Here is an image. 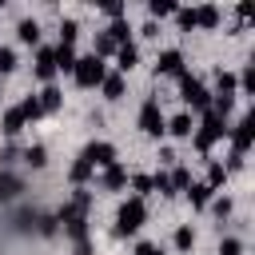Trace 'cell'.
<instances>
[{
  "label": "cell",
  "mask_w": 255,
  "mask_h": 255,
  "mask_svg": "<svg viewBox=\"0 0 255 255\" xmlns=\"http://www.w3.org/2000/svg\"><path fill=\"white\" fill-rule=\"evenodd\" d=\"M88 207H92V195H88L84 187H76L72 203H64V207L56 211V219L64 223V235L72 239L76 255H92V239H88Z\"/></svg>",
  "instance_id": "obj_1"
},
{
  "label": "cell",
  "mask_w": 255,
  "mask_h": 255,
  "mask_svg": "<svg viewBox=\"0 0 255 255\" xmlns=\"http://www.w3.org/2000/svg\"><path fill=\"white\" fill-rule=\"evenodd\" d=\"M227 135V120H219L215 112H203V124L191 131V139H195V151L199 155H207L211 147H215V139H223Z\"/></svg>",
  "instance_id": "obj_2"
},
{
  "label": "cell",
  "mask_w": 255,
  "mask_h": 255,
  "mask_svg": "<svg viewBox=\"0 0 255 255\" xmlns=\"http://www.w3.org/2000/svg\"><path fill=\"white\" fill-rule=\"evenodd\" d=\"M147 223V207H143V199H124L120 203V211H116V235H135L139 227Z\"/></svg>",
  "instance_id": "obj_3"
},
{
  "label": "cell",
  "mask_w": 255,
  "mask_h": 255,
  "mask_svg": "<svg viewBox=\"0 0 255 255\" xmlns=\"http://www.w3.org/2000/svg\"><path fill=\"white\" fill-rule=\"evenodd\" d=\"M108 76V64L100 56H76V68H72V80L80 88H100V80Z\"/></svg>",
  "instance_id": "obj_4"
},
{
  "label": "cell",
  "mask_w": 255,
  "mask_h": 255,
  "mask_svg": "<svg viewBox=\"0 0 255 255\" xmlns=\"http://www.w3.org/2000/svg\"><path fill=\"white\" fill-rule=\"evenodd\" d=\"M179 100H183L191 112H211V92H207L195 76H187V72L179 76Z\"/></svg>",
  "instance_id": "obj_5"
},
{
  "label": "cell",
  "mask_w": 255,
  "mask_h": 255,
  "mask_svg": "<svg viewBox=\"0 0 255 255\" xmlns=\"http://www.w3.org/2000/svg\"><path fill=\"white\" fill-rule=\"evenodd\" d=\"M163 128H167V120H163V112H159V100H155V96H147V100H143V108H139V131H143V135H151V139H159V135H163Z\"/></svg>",
  "instance_id": "obj_6"
},
{
  "label": "cell",
  "mask_w": 255,
  "mask_h": 255,
  "mask_svg": "<svg viewBox=\"0 0 255 255\" xmlns=\"http://www.w3.org/2000/svg\"><path fill=\"white\" fill-rule=\"evenodd\" d=\"M80 159H84L92 171H96V167H112V163H116V147H112L108 139H92V143L80 151Z\"/></svg>",
  "instance_id": "obj_7"
},
{
  "label": "cell",
  "mask_w": 255,
  "mask_h": 255,
  "mask_svg": "<svg viewBox=\"0 0 255 255\" xmlns=\"http://www.w3.org/2000/svg\"><path fill=\"white\" fill-rule=\"evenodd\" d=\"M251 143H255V116H239V124L231 128V155H247Z\"/></svg>",
  "instance_id": "obj_8"
},
{
  "label": "cell",
  "mask_w": 255,
  "mask_h": 255,
  "mask_svg": "<svg viewBox=\"0 0 255 255\" xmlns=\"http://www.w3.org/2000/svg\"><path fill=\"white\" fill-rule=\"evenodd\" d=\"M155 76H183V52H179V48L159 52V60H155Z\"/></svg>",
  "instance_id": "obj_9"
},
{
  "label": "cell",
  "mask_w": 255,
  "mask_h": 255,
  "mask_svg": "<svg viewBox=\"0 0 255 255\" xmlns=\"http://www.w3.org/2000/svg\"><path fill=\"white\" fill-rule=\"evenodd\" d=\"M163 131H171L175 139H191V131H195V124H191V112H179V116H171Z\"/></svg>",
  "instance_id": "obj_10"
},
{
  "label": "cell",
  "mask_w": 255,
  "mask_h": 255,
  "mask_svg": "<svg viewBox=\"0 0 255 255\" xmlns=\"http://www.w3.org/2000/svg\"><path fill=\"white\" fill-rule=\"evenodd\" d=\"M135 64H139V48H135V44H120V48H116V68H120V76L131 72Z\"/></svg>",
  "instance_id": "obj_11"
},
{
  "label": "cell",
  "mask_w": 255,
  "mask_h": 255,
  "mask_svg": "<svg viewBox=\"0 0 255 255\" xmlns=\"http://www.w3.org/2000/svg\"><path fill=\"white\" fill-rule=\"evenodd\" d=\"M52 76H56V60H52V48H40V52H36V80L52 84Z\"/></svg>",
  "instance_id": "obj_12"
},
{
  "label": "cell",
  "mask_w": 255,
  "mask_h": 255,
  "mask_svg": "<svg viewBox=\"0 0 255 255\" xmlns=\"http://www.w3.org/2000/svg\"><path fill=\"white\" fill-rule=\"evenodd\" d=\"M52 60H56V72H72L76 68V48L72 44H56L52 48Z\"/></svg>",
  "instance_id": "obj_13"
},
{
  "label": "cell",
  "mask_w": 255,
  "mask_h": 255,
  "mask_svg": "<svg viewBox=\"0 0 255 255\" xmlns=\"http://www.w3.org/2000/svg\"><path fill=\"white\" fill-rule=\"evenodd\" d=\"M124 187H128V171H124L120 163L104 167V191H124Z\"/></svg>",
  "instance_id": "obj_14"
},
{
  "label": "cell",
  "mask_w": 255,
  "mask_h": 255,
  "mask_svg": "<svg viewBox=\"0 0 255 255\" xmlns=\"http://www.w3.org/2000/svg\"><path fill=\"white\" fill-rule=\"evenodd\" d=\"M36 100H40V112H56V108L64 104V92H60L56 84H44V92H40Z\"/></svg>",
  "instance_id": "obj_15"
},
{
  "label": "cell",
  "mask_w": 255,
  "mask_h": 255,
  "mask_svg": "<svg viewBox=\"0 0 255 255\" xmlns=\"http://www.w3.org/2000/svg\"><path fill=\"white\" fill-rule=\"evenodd\" d=\"M195 12V28H215L219 24V8L215 4H199V8H191Z\"/></svg>",
  "instance_id": "obj_16"
},
{
  "label": "cell",
  "mask_w": 255,
  "mask_h": 255,
  "mask_svg": "<svg viewBox=\"0 0 255 255\" xmlns=\"http://www.w3.org/2000/svg\"><path fill=\"white\" fill-rule=\"evenodd\" d=\"M20 191H24V183H20V175H8V171H4V175H0V203H8V199H16Z\"/></svg>",
  "instance_id": "obj_17"
},
{
  "label": "cell",
  "mask_w": 255,
  "mask_h": 255,
  "mask_svg": "<svg viewBox=\"0 0 255 255\" xmlns=\"http://www.w3.org/2000/svg\"><path fill=\"white\" fill-rule=\"evenodd\" d=\"M104 32L112 36V44H116V48H120V44H131V28H128V20H112Z\"/></svg>",
  "instance_id": "obj_18"
},
{
  "label": "cell",
  "mask_w": 255,
  "mask_h": 255,
  "mask_svg": "<svg viewBox=\"0 0 255 255\" xmlns=\"http://www.w3.org/2000/svg\"><path fill=\"white\" fill-rule=\"evenodd\" d=\"M100 88H104L108 100H120V96H124V76H120V72H108V76L100 80Z\"/></svg>",
  "instance_id": "obj_19"
},
{
  "label": "cell",
  "mask_w": 255,
  "mask_h": 255,
  "mask_svg": "<svg viewBox=\"0 0 255 255\" xmlns=\"http://www.w3.org/2000/svg\"><path fill=\"white\" fill-rule=\"evenodd\" d=\"M16 36H20V44H40V24L36 20H20L16 24Z\"/></svg>",
  "instance_id": "obj_20"
},
{
  "label": "cell",
  "mask_w": 255,
  "mask_h": 255,
  "mask_svg": "<svg viewBox=\"0 0 255 255\" xmlns=\"http://www.w3.org/2000/svg\"><path fill=\"white\" fill-rule=\"evenodd\" d=\"M0 128H4V135H20V128H24L20 108H8V112H4V120H0Z\"/></svg>",
  "instance_id": "obj_21"
},
{
  "label": "cell",
  "mask_w": 255,
  "mask_h": 255,
  "mask_svg": "<svg viewBox=\"0 0 255 255\" xmlns=\"http://www.w3.org/2000/svg\"><path fill=\"white\" fill-rule=\"evenodd\" d=\"M24 163H28V167H44V163H48V147H44V143L24 147Z\"/></svg>",
  "instance_id": "obj_22"
},
{
  "label": "cell",
  "mask_w": 255,
  "mask_h": 255,
  "mask_svg": "<svg viewBox=\"0 0 255 255\" xmlns=\"http://www.w3.org/2000/svg\"><path fill=\"white\" fill-rule=\"evenodd\" d=\"M187 199H191V207H207L211 203V187L207 183H191L187 187Z\"/></svg>",
  "instance_id": "obj_23"
},
{
  "label": "cell",
  "mask_w": 255,
  "mask_h": 255,
  "mask_svg": "<svg viewBox=\"0 0 255 255\" xmlns=\"http://www.w3.org/2000/svg\"><path fill=\"white\" fill-rule=\"evenodd\" d=\"M16 108H20L24 124H32V120H40V116H44V112H40V100H36V96H28V100H24V104H16Z\"/></svg>",
  "instance_id": "obj_24"
},
{
  "label": "cell",
  "mask_w": 255,
  "mask_h": 255,
  "mask_svg": "<svg viewBox=\"0 0 255 255\" xmlns=\"http://www.w3.org/2000/svg\"><path fill=\"white\" fill-rule=\"evenodd\" d=\"M203 183H207L211 191H215V187H223V183H227V167H223V163H211V167H207V179H203Z\"/></svg>",
  "instance_id": "obj_25"
},
{
  "label": "cell",
  "mask_w": 255,
  "mask_h": 255,
  "mask_svg": "<svg viewBox=\"0 0 255 255\" xmlns=\"http://www.w3.org/2000/svg\"><path fill=\"white\" fill-rule=\"evenodd\" d=\"M167 179H171V191H187V187H191V171H187V167L167 171Z\"/></svg>",
  "instance_id": "obj_26"
},
{
  "label": "cell",
  "mask_w": 255,
  "mask_h": 255,
  "mask_svg": "<svg viewBox=\"0 0 255 255\" xmlns=\"http://www.w3.org/2000/svg\"><path fill=\"white\" fill-rule=\"evenodd\" d=\"M92 56H100V60H104V56H116V44H112V36H108V32H100V36H96Z\"/></svg>",
  "instance_id": "obj_27"
},
{
  "label": "cell",
  "mask_w": 255,
  "mask_h": 255,
  "mask_svg": "<svg viewBox=\"0 0 255 255\" xmlns=\"http://www.w3.org/2000/svg\"><path fill=\"white\" fill-rule=\"evenodd\" d=\"M76 36H80V24H76V20H64V24H60V44H72V48H76Z\"/></svg>",
  "instance_id": "obj_28"
},
{
  "label": "cell",
  "mask_w": 255,
  "mask_h": 255,
  "mask_svg": "<svg viewBox=\"0 0 255 255\" xmlns=\"http://www.w3.org/2000/svg\"><path fill=\"white\" fill-rule=\"evenodd\" d=\"M36 231H40V235H56V231H60V219H56V215H36Z\"/></svg>",
  "instance_id": "obj_29"
},
{
  "label": "cell",
  "mask_w": 255,
  "mask_h": 255,
  "mask_svg": "<svg viewBox=\"0 0 255 255\" xmlns=\"http://www.w3.org/2000/svg\"><path fill=\"white\" fill-rule=\"evenodd\" d=\"M147 12L163 20V16H175V4H171V0H151V4H147Z\"/></svg>",
  "instance_id": "obj_30"
},
{
  "label": "cell",
  "mask_w": 255,
  "mask_h": 255,
  "mask_svg": "<svg viewBox=\"0 0 255 255\" xmlns=\"http://www.w3.org/2000/svg\"><path fill=\"white\" fill-rule=\"evenodd\" d=\"M151 191H159V195H175V191H171L167 171H155V175H151Z\"/></svg>",
  "instance_id": "obj_31"
},
{
  "label": "cell",
  "mask_w": 255,
  "mask_h": 255,
  "mask_svg": "<svg viewBox=\"0 0 255 255\" xmlns=\"http://www.w3.org/2000/svg\"><path fill=\"white\" fill-rule=\"evenodd\" d=\"M175 247H179V251H191V247H195V231H191V227H179V231H175Z\"/></svg>",
  "instance_id": "obj_32"
},
{
  "label": "cell",
  "mask_w": 255,
  "mask_h": 255,
  "mask_svg": "<svg viewBox=\"0 0 255 255\" xmlns=\"http://www.w3.org/2000/svg\"><path fill=\"white\" fill-rule=\"evenodd\" d=\"M12 68H16V52H12V48H4V44H0V76H8V72H12Z\"/></svg>",
  "instance_id": "obj_33"
},
{
  "label": "cell",
  "mask_w": 255,
  "mask_h": 255,
  "mask_svg": "<svg viewBox=\"0 0 255 255\" xmlns=\"http://www.w3.org/2000/svg\"><path fill=\"white\" fill-rule=\"evenodd\" d=\"M175 20H179V28H183V32H191V28H195V12H191V8H175Z\"/></svg>",
  "instance_id": "obj_34"
},
{
  "label": "cell",
  "mask_w": 255,
  "mask_h": 255,
  "mask_svg": "<svg viewBox=\"0 0 255 255\" xmlns=\"http://www.w3.org/2000/svg\"><path fill=\"white\" fill-rule=\"evenodd\" d=\"M235 84H239L243 92H255V64H247V68H243V76H239Z\"/></svg>",
  "instance_id": "obj_35"
},
{
  "label": "cell",
  "mask_w": 255,
  "mask_h": 255,
  "mask_svg": "<svg viewBox=\"0 0 255 255\" xmlns=\"http://www.w3.org/2000/svg\"><path fill=\"white\" fill-rule=\"evenodd\" d=\"M131 187H135V199L151 195V175H135V179H131Z\"/></svg>",
  "instance_id": "obj_36"
},
{
  "label": "cell",
  "mask_w": 255,
  "mask_h": 255,
  "mask_svg": "<svg viewBox=\"0 0 255 255\" xmlns=\"http://www.w3.org/2000/svg\"><path fill=\"white\" fill-rule=\"evenodd\" d=\"M219 255H243V243L239 239H223L219 243Z\"/></svg>",
  "instance_id": "obj_37"
},
{
  "label": "cell",
  "mask_w": 255,
  "mask_h": 255,
  "mask_svg": "<svg viewBox=\"0 0 255 255\" xmlns=\"http://www.w3.org/2000/svg\"><path fill=\"white\" fill-rule=\"evenodd\" d=\"M32 223H36V215H32V211H20V215H16V231H28Z\"/></svg>",
  "instance_id": "obj_38"
},
{
  "label": "cell",
  "mask_w": 255,
  "mask_h": 255,
  "mask_svg": "<svg viewBox=\"0 0 255 255\" xmlns=\"http://www.w3.org/2000/svg\"><path fill=\"white\" fill-rule=\"evenodd\" d=\"M211 211H215L219 219H223V215H231V199H215V203H211Z\"/></svg>",
  "instance_id": "obj_39"
},
{
  "label": "cell",
  "mask_w": 255,
  "mask_h": 255,
  "mask_svg": "<svg viewBox=\"0 0 255 255\" xmlns=\"http://www.w3.org/2000/svg\"><path fill=\"white\" fill-rule=\"evenodd\" d=\"M104 12H108L112 20H124V4H104Z\"/></svg>",
  "instance_id": "obj_40"
},
{
  "label": "cell",
  "mask_w": 255,
  "mask_h": 255,
  "mask_svg": "<svg viewBox=\"0 0 255 255\" xmlns=\"http://www.w3.org/2000/svg\"><path fill=\"white\" fill-rule=\"evenodd\" d=\"M135 255H163V251H159L155 243H139V247H135Z\"/></svg>",
  "instance_id": "obj_41"
},
{
  "label": "cell",
  "mask_w": 255,
  "mask_h": 255,
  "mask_svg": "<svg viewBox=\"0 0 255 255\" xmlns=\"http://www.w3.org/2000/svg\"><path fill=\"white\" fill-rule=\"evenodd\" d=\"M0 96H4V84H0Z\"/></svg>",
  "instance_id": "obj_42"
}]
</instances>
